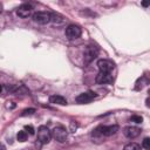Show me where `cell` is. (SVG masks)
<instances>
[{
  "label": "cell",
  "instance_id": "obj_22",
  "mask_svg": "<svg viewBox=\"0 0 150 150\" xmlns=\"http://www.w3.org/2000/svg\"><path fill=\"white\" fill-rule=\"evenodd\" d=\"M1 91H2V86L0 84V94H1Z\"/></svg>",
  "mask_w": 150,
  "mask_h": 150
},
{
  "label": "cell",
  "instance_id": "obj_20",
  "mask_svg": "<svg viewBox=\"0 0 150 150\" xmlns=\"http://www.w3.org/2000/svg\"><path fill=\"white\" fill-rule=\"evenodd\" d=\"M0 150H6V146L2 143H0Z\"/></svg>",
  "mask_w": 150,
  "mask_h": 150
},
{
  "label": "cell",
  "instance_id": "obj_3",
  "mask_svg": "<svg viewBox=\"0 0 150 150\" xmlns=\"http://www.w3.org/2000/svg\"><path fill=\"white\" fill-rule=\"evenodd\" d=\"M98 55V48L96 46H88L83 53V61L86 64L90 63L91 61H94V59H96V56Z\"/></svg>",
  "mask_w": 150,
  "mask_h": 150
},
{
  "label": "cell",
  "instance_id": "obj_11",
  "mask_svg": "<svg viewBox=\"0 0 150 150\" xmlns=\"http://www.w3.org/2000/svg\"><path fill=\"white\" fill-rule=\"evenodd\" d=\"M141 131H142V130H141L138 127H134V125H129V127L124 128V135H125L128 138H130V139L136 138L137 136H139Z\"/></svg>",
  "mask_w": 150,
  "mask_h": 150
},
{
  "label": "cell",
  "instance_id": "obj_13",
  "mask_svg": "<svg viewBox=\"0 0 150 150\" xmlns=\"http://www.w3.org/2000/svg\"><path fill=\"white\" fill-rule=\"evenodd\" d=\"M50 21L53 23H62L63 22V16L59 13H50Z\"/></svg>",
  "mask_w": 150,
  "mask_h": 150
},
{
  "label": "cell",
  "instance_id": "obj_4",
  "mask_svg": "<svg viewBox=\"0 0 150 150\" xmlns=\"http://www.w3.org/2000/svg\"><path fill=\"white\" fill-rule=\"evenodd\" d=\"M67 135H68V132H67L66 128L62 127V125H57V127H55V128L52 130V137H53L55 141L60 142V143L66 142Z\"/></svg>",
  "mask_w": 150,
  "mask_h": 150
},
{
  "label": "cell",
  "instance_id": "obj_7",
  "mask_svg": "<svg viewBox=\"0 0 150 150\" xmlns=\"http://www.w3.org/2000/svg\"><path fill=\"white\" fill-rule=\"evenodd\" d=\"M82 34V30L81 28L77 26V25H69L67 28H66V36L69 39V40H74V39H77L80 38Z\"/></svg>",
  "mask_w": 150,
  "mask_h": 150
},
{
  "label": "cell",
  "instance_id": "obj_18",
  "mask_svg": "<svg viewBox=\"0 0 150 150\" xmlns=\"http://www.w3.org/2000/svg\"><path fill=\"white\" fill-rule=\"evenodd\" d=\"M25 131H26V132L28 131L29 135H34V134H35V130H34V128H33L32 125H26V127H25Z\"/></svg>",
  "mask_w": 150,
  "mask_h": 150
},
{
  "label": "cell",
  "instance_id": "obj_21",
  "mask_svg": "<svg viewBox=\"0 0 150 150\" xmlns=\"http://www.w3.org/2000/svg\"><path fill=\"white\" fill-rule=\"evenodd\" d=\"M1 12H2V5L0 4V13H1Z\"/></svg>",
  "mask_w": 150,
  "mask_h": 150
},
{
  "label": "cell",
  "instance_id": "obj_12",
  "mask_svg": "<svg viewBox=\"0 0 150 150\" xmlns=\"http://www.w3.org/2000/svg\"><path fill=\"white\" fill-rule=\"evenodd\" d=\"M49 102L53 103V104H60V105L67 104V100L61 95H52L49 97Z\"/></svg>",
  "mask_w": 150,
  "mask_h": 150
},
{
  "label": "cell",
  "instance_id": "obj_1",
  "mask_svg": "<svg viewBox=\"0 0 150 150\" xmlns=\"http://www.w3.org/2000/svg\"><path fill=\"white\" fill-rule=\"evenodd\" d=\"M118 131V125H100L93 131V138H101L103 136H112Z\"/></svg>",
  "mask_w": 150,
  "mask_h": 150
},
{
  "label": "cell",
  "instance_id": "obj_10",
  "mask_svg": "<svg viewBox=\"0 0 150 150\" xmlns=\"http://www.w3.org/2000/svg\"><path fill=\"white\" fill-rule=\"evenodd\" d=\"M32 5L30 4H22L18 7L16 9V14L20 16V18H28L30 14H32Z\"/></svg>",
  "mask_w": 150,
  "mask_h": 150
},
{
  "label": "cell",
  "instance_id": "obj_8",
  "mask_svg": "<svg viewBox=\"0 0 150 150\" xmlns=\"http://www.w3.org/2000/svg\"><path fill=\"white\" fill-rule=\"evenodd\" d=\"M95 97H96V94L95 93H93V91H86V93H82L79 96H76V102L80 103V104H84V103L91 102Z\"/></svg>",
  "mask_w": 150,
  "mask_h": 150
},
{
  "label": "cell",
  "instance_id": "obj_2",
  "mask_svg": "<svg viewBox=\"0 0 150 150\" xmlns=\"http://www.w3.org/2000/svg\"><path fill=\"white\" fill-rule=\"evenodd\" d=\"M52 139V131L46 127V125H41L38 129V142H40L41 144H47L49 143Z\"/></svg>",
  "mask_w": 150,
  "mask_h": 150
},
{
  "label": "cell",
  "instance_id": "obj_5",
  "mask_svg": "<svg viewBox=\"0 0 150 150\" xmlns=\"http://www.w3.org/2000/svg\"><path fill=\"white\" fill-rule=\"evenodd\" d=\"M32 19L34 22L39 23V25H46L48 22H50V13L49 12H43V11H39L33 13Z\"/></svg>",
  "mask_w": 150,
  "mask_h": 150
},
{
  "label": "cell",
  "instance_id": "obj_17",
  "mask_svg": "<svg viewBox=\"0 0 150 150\" xmlns=\"http://www.w3.org/2000/svg\"><path fill=\"white\" fill-rule=\"evenodd\" d=\"M35 112V109L34 108H28V109H25L22 112H21V116H27V115H33Z\"/></svg>",
  "mask_w": 150,
  "mask_h": 150
},
{
  "label": "cell",
  "instance_id": "obj_14",
  "mask_svg": "<svg viewBox=\"0 0 150 150\" xmlns=\"http://www.w3.org/2000/svg\"><path fill=\"white\" fill-rule=\"evenodd\" d=\"M123 150H141V145L135 142H130L123 148Z\"/></svg>",
  "mask_w": 150,
  "mask_h": 150
},
{
  "label": "cell",
  "instance_id": "obj_6",
  "mask_svg": "<svg viewBox=\"0 0 150 150\" xmlns=\"http://www.w3.org/2000/svg\"><path fill=\"white\" fill-rule=\"evenodd\" d=\"M97 67L101 73H111V70L115 68V63L111 60L101 59L97 61Z\"/></svg>",
  "mask_w": 150,
  "mask_h": 150
},
{
  "label": "cell",
  "instance_id": "obj_19",
  "mask_svg": "<svg viewBox=\"0 0 150 150\" xmlns=\"http://www.w3.org/2000/svg\"><path fill=\"white\" fill-rule=\"evenodd\" d=\"M132 122H135V123H141L142 121H143V118L141 117V116H131V118H130Z\"/></svg>",
  "mask_w": 150,
  "mask_h": 150
},
{
  "label": "cell",
  "instance_id": "obj_16",
  "mask_svg": "<svg viewBox=\"0 0 150 150\" xmlns=\"http://www.w3.org/2000/svg\"><path fill=\"white\" fill-rule=\"evenodd\" d=\"M142 146L145 149V150H150V138L149 137H145L142 142Z\"/></svg>",
  "mask_w": 150,
  "mask_h": 150
},
{
  "label": "cell",
  "instance_id": "obj_15",
  "mask_svg": "<svg viewBox=\"0 0 150 150\" xmlns=\"http://www.w3.org/2000/svg\"><path fill=\"white\" fill-rule=\"evenodd\" d=\"M16 139L19 142H25L27 139V132L25 130H20L18 134H16Z\"/></svg>",
  "mask_w": 150,
  "mask_h": 150
},
{
  "label": "cell",
  "instance_id": "obj_9",
  "mask_svg": "<svg viewBox=\"0 0 150 150\" xmlns=\"http://www.w3.org/2000/svg\"><path fill=\"white\" fill-rule=\"evenodd\" d=\"M96 83L98 84H107V83H111L114 81V77L111 75V73H98L95 77Z\"/></svg>",
  "mask_w": 150,
  "mask_h": 150
}]
</instances>
